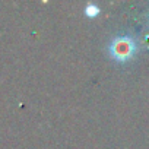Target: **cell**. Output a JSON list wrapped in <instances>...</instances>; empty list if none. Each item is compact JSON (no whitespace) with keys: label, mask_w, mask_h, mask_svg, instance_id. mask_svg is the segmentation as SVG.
Returning <instances> with one entry per match:
<instances>
[{"label":"cell","mask_w":149,"mask_h":149,"mask_svg":"<svg viewBox=\"0 0 149 149\" xmlns=\"http://www.w3.org/2000/svg\"><path fill=\"white\" fill-rule=\"evenodd\" d=\"M111 56L117 60H127L133 51H134V44L129 37H118L113 41L110 47Z\"/></svg>","instance_id":"6da1fadb"},{"label":"cell","mask_w":149,"mask_h":149,"mask_svg":"<svg viewBox=\"0 0 149 149\" xmlns=\"http://www.w3.org/2000/svg\"><path fill=\"white\" fill-rule=\"evenodd\" d=\"M98 12H100V9L95 5H88L86 6V15L88 16H95V15H98Z\"/></svg>","instance_id":"7a4b0ae2"}]
</instances>
